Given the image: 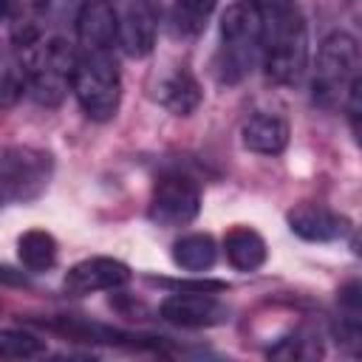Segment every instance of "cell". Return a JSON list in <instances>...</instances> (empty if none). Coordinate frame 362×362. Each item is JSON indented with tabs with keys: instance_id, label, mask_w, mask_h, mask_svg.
<instances>
[{
	"instance_id": "18",
	"label": "cell",
	"mask_w": 362,
	"mask_h": 362,
	"mask_svg": "<svg viewBox=\"0 0 362 362\" xmlns=\"http://www.w3.org/2000/svg\"><path fill=\"white\" fill-rule=\"evenodd\" d=\"M57 255H59V246H57L54 235L45 232V229H28L17 240V257H20L23 269L31 272V274L54 269Z\"/></svg>"
},
{
	"instance_id": "26",
	"label": "cell",
	"mask_w": 362,
	"mask_h": 362,
	"mask_svg": "<svg viewBox=\"0 0 362 362\" xmlns=\"http://www.w3.org/2000/svg\"><path fill=\"white\" fill-rule=\"evenodd\" d=\"M11 6H14V0H0V20H3V17H8Z\"/></svg>"
},
{
	"instance_id": "16",
	"label": "cell",
	"mask_w": 362,
	"mask_h": 362,
	"mask_svg": "<svg viewBox=\"0 0 362 362\" xmlns=\"http://www.w3.org/2000/svg\"><path fill=\"white\" fill-rule=\"evenodd\" d=\"M223 252L232 269L238 272H255L266 263V240L260 238V232L249 229V226H235L226 232L223 238Z\"/></svg>"
},
{
	"instance_id": "20",
	"label": "cell",
	"mask_w": 362,
	"mask_h": 362,
	"mask_svg": "<svg viewBox=\"0 0 362 362\" xmlns=\"http://www.w3.org/2000/svg\"><path fill=\"white\" fill-rule=\"evenodd\" d=\"M215 3L218 0H175V8H173L175 31L184 34V37L201 34L209 14L215 11Z\"/></svg>"
},
{
	"instance_id": "5",
	"label": "cell",
	"mask_w": 362,
	"mask_h": 362,
	"mask_svg": "<svg viewBox=\"0 0 362 362\" xmlns=\"http://www.w3.org/2000/svg\"><path fill=\"white\" fill-rule=\"evenodd\" d=\"M359 79V45L351 34L334 31L322 40L317 51L314 79H311V99L320 107L342 105L351 82Z\"/></svg>"
},
{
	"instance_id": "15",
	"label": "cell",
	"mask_w": 362,
	"mask_h": 362,
	"mask_svg": "<svg viewBox=\"0 0 362 362\" xmlns=\"http://www.w3.org/2000/svg\"><path fill=\"white\" fill-rule=\"evenodd\" d=\"M201 85L187 68H173L170 74L161 76L156 88V99L161 107H167L175 116H189L201 105Z\"/></svg>"
},
{
	"instance_id": "12",
	"label": "cell",
	"mask_w": 362,
	"mask_h": 362,
	"mask_svg": "<svg viewBox=\"0 0 362 362\" xmlns=\"http://www.w3.org/2000/svg\"><path fill=\"white\" fill-rule=\"evenodd\" d=\"M40 325L48 331H57L74 342H102V345H130V348H141V345L156 348L158 345L156 337H133L127 331H119V328H110L102 322H88L79 317H54V320H42Z\"/></svg>"
},
{
	"instance_id": "10",
	"label": "cell",
	"mask_w": 362,
	"mask_h": 362,
	"mask_svg": "<svg viewBox=\"0 0 362 362\" xmlns=\"http://www.w3.org/2000/svg\"><path fill=\"white\" fill-rule=\"evenodd\" d=\"M158 314L161 320L178 328H209V325H221L229 311L209 291H181V294H170L161 303Z\"/></svg>"
},
{
	"instance_id": "7",
	"label": "cell",
	"mask_w": 362,
	"mask_h": 362,
	"mask_svg": "<svg viewBox=\"0 0 362 362\" xmlns=\"http://www.w3.org/2000/svg\"><path fill=\"white\" fill-rule=\"evenodd\" d=\"M201 212V189L195 181L184 178V175H167L156 184L147 215L153 223L164 226V229H178L187 226L198 218Z\"/></svg>"
},
{
	"instance_id": "19",
	"label": "cell",
	"mask_w": 362,
	"mask_h": 362,
	"mask_svg": "<svg viewBox=\"0 0 362 362\" xmlns=\"http://www.w3.org/2000/svg\"><path fill=\"white\" fill-rule=\"evenodd\" d=\"M25 93V62L17 45L0 42V110L14 107Z\"/></svg>"
},
{
	"instance_id": "25",
	"label": "cell",
	"mask_w": 362,
	"mask_h": 362,
	"mask_svg": "<svg viewBox=\"0 0 362 362\" xmlns=\"http://www.w3.org/2000/svg\"><path fill=\"white\" fill-rule=\"evenodd\" d=\"M257 6V11L266 17V14H274V11H283L291 6V0H252Z\"/></svg>"
},
{
	"instance_id": "14",
	"label": "cell",
	"mask_w": 362,
	"mask_h": 362,
	"mask_svg": "<svg viewBox=\"0 0 362 362\" xmlns=\"http://www.w3.org/2000/svg\"><path fill=\"white\" fill-rule=\"evenodd\" d=\"M243 144L260 156H277L288 144V122L277 113H255L243 122Z\"/></svg>"
},
{
	"instance_id": "8",
	"label": "cell",
	"mask_w": 362,
	"mask_h": 362,
	"mask_svg": "<svg viewBox=\"0 0 362 362\" xmlns=\"http://www.w3.org/2000/svg\"><path fill=\"white\" fill-rule=\"evenodd\" d=\"M130 277H133L130 266L122 263V260H116V257H85V260L74 263L65 272L62 288L71 297H85V294H93V291L119 288Z\"/></svg>"
},
{
	"instance_id": "6",
	"label": "cell",
	"mask_w": 362,
	"mask_h": 362,
	"mask_svg": "<svg viewBox=\"0 0 362 362\" xmlns=\"http://www.w3.org/2000/svg\"><path fill=\"white\" fill-rule=\"evenodd\" d=\"M54 175V156L40 147H0V201L28 204L40 198Z\"/></svg>"
},
{
	"instance_id": "3",
	"label": "cell",
	"mask_w": 362,
	"mask_h": 362,
	"mask_svg": "<svg viewBox=\"0 0 362 362\" xmlns=\"http://www.w3.org/2000/svg\"><path fill=\"white\" fill-rule=\"evenodd\" d=\"M263 14L252 0H238L226 6L221 14V54H218V76L221 82H238L260 51Z\"/></svg>"
},
{
	"instance_id": "4",
	"label": "cell",
	"mask_w": 362,
	"mask_h": 362,
	"mask_svg": "<svg viewBox=\"0 0 362 362\" xmlns=\"http://www.w3.org/2000/svg\"><path fill=\"white\" fill-rule=\"evenodd\" d=\"M71 90L76 93L82 110L93 122H107L116 116L122 102V74L110 51H76V68Z\"/></svg>"
},
{
	"instance_id": "22",
	"label": "cell",
	"mask_w": 362,
	"mask_h": 362,
	"mask_svg": "<svg viewBox=\"0 0 362 362\" xmlns=\"http://www.w3.org/2000/svg\"><path fill=\"white\" fill-rule=\"evenodd\" d=\"M45 351V339L28 331H0V359H31Z\"/></svg>"
},
{
	"instance_id": "1",
	"label": "cell",
	"mask_w": 362,
	"mask_h": 362,
	"mask_svg": "<svg viewBox=\"0 0 362 362\" xmlns=\"http://www.w3.org/2000/svg\"><path fill=\"white\" fill-rule=\"evenodd\" d=\"M266 76L277 85H291L303 76L308 62V28L300 11L291 6L263 17L260 34Z\"/></svg>"
},
{
	"instance_id": "23",
	"label": "cell",
	"mask_w": 362,
	"mask_h": 362,
	"mask_svg": "<svg viewBox=\"0 0 362 362\" xmlns=\"http://www.w3.org/2000/svg\"><path fill=\"white\" fill-rule=\"evenodd\" d=\"M269 356H277V359H305V356H320V342H314L311 334L294 331L291 337H283L274 348H269Z\"/></svg>"
},
{
	"instance_id": "2",
	"label": "cell",
	"mask_w": 362,
	"mask_h": 362,
	"mask_svg": "<svg viewBox=\"0 0 362 362\" xmlns=\"http://www.w3.org/2000/svg\"><path fill=\"white\" fill-rule=\"evenodd\" d=\"M20 54L25 62V90H31V96L40 105L57 107L71 90L76 48L62 34H54V37H42L37 45Z\"/></svg>"
},
{
	"instance_id": "11",
	"label": "cell",
	"mask_w": 362,
	"mask_h": 362,
	"mask_svg": "<svg viewBox=\"0 0 362 362\" xmlns=\"http://www.w3.org/2000/svg\"><path fill=\"white\" fill-rule=\"evenodd\" d=\"M288 229L311 243L342 240L351 232V221L322 204H300L288 212Z\"/></svg>"
},
{
	"instance_id": "24",
	"label": "cell",
	"mask_w": 362,
	"mask_h": 362,
	"mask_svg": "<svg viewBox=\"0 0 362 362\" xmlns=\"http://www.w3.org/2000/svg\"><path fill=\"white\" fill-rule=\"evenodd\" d=\"M0 283L3 286H28V277L11 266H0Z\"/></svg>"
},
{
	"instance_id": "17",
	"label": "cell",
	"mask_w": 362,
	"mask_h": 362,
	"mask_svg": "<svg viewBox=\"0 0 362 362\" xmlns=\"http://www.w3.org/2000/svg\"><path fill=\"white\" fill-rule=\"evenodd\" d=\"M215 257H218V246L206 232H189L173 243V263L184 272L204 274L206 269H212Z\"/></svg>"
},
{
	"instance_id": "9",
	"label": "cell",
	"mask_w": 362,
	"mask_h": 362,
	"mask_svg": "<svg viewBox=\"0 0 362 362\" xmlns=\"http://www.w3.org/2000/svg\"><path fill=\"white\" fill-rule=\"evenodd\" d=\"M158 11L153 0H127V6L116 14V42L127 57H147L156 45Z\"/></svg>"
},
{
	"instance_id": "13",
	"label": "cell",
	"mask_w": 362,
	"mask_h": 362,
	"mask_svg": "<svg viewBox=\"0 0 362 362\" xmlns=\"http://www.w3.org/2000/svg\"><path fill=\"white\" fill-rule=\"evenodd\" d=\"M74 28L82 51H110L116 42V8L110 0H85Z\"/></svg>"
},
{
	"instance_id": "21",
	"label": "cell",
	"mask_w": 362,
	"mask_h": 362,
	"mask_svg": "<svg viewBox=\"0 0 362 362\" xmlns=\"http://www.w3.org/2000/svg\"><path fill=\"white\" fill-rule=\"evenodd\" d=\"M85 0H40L31 11L45 34V28H65V25H76V17L82 11Z\"/></svg>"
}]
</instances>
